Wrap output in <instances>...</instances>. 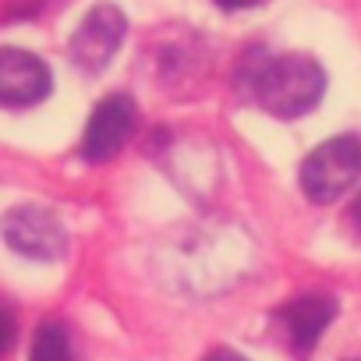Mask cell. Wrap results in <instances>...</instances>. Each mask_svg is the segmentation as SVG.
Returning a JSON list of instances; mask_svg holds the SVG:
<instances>
[{"label":"cell","mask_w":361,"mask_h":361,"mask_svg":"<svg viewBox=\"0 0 361 361\" xmlns=\"http://www.w3.org/2000/svg\"><path fill=\"white\" fill-rule=\"evenodd\" d=\"M54 92V75L50 68L18 47H0V106L25 110L43 103Z\"/></svg>","instance_id":"5b68a950"},{"label":"cell","mask_w":361,"mask_h":361,"mask_svg":"<svg viewBox=\"0 0 361 361\" xmlns=\"http://www.w3.org/2000/svg\"><path fill=\"white\" fill-rule=\"evenodd\" d=\"M238 89L269 117L294 121L319 106L326 92V71L308 54L252 50L238 68Z\"/></svg>","instance_id":"6da1fadb"},{"label":"cell","mask_w":361,"mask_h":361,"mask_svg":"<svg viewBox=\"0 0 361 361\" xmlns=\"http://www.w3.org/2000/svg\"><path fill=\"white\" fill-rule=\"evenodd\" d=\"M216 4H220L224 11H241V8H255L259 0H216Z\"/></svg>","instance_id":"8fae6325"},{"label":"cell","mask_w":361,"mask_h":361,"mask_svg":"<svg viewBox=\"0 0 361 361\" xmlns=\"http://www.w3.org/2000/svg\"><path fill=\"white\" fill-rule=\"evenodd\" d=\"M131 131H135V103L128 96H106L92 110L89 124H85L82 156L89 163H106V159H114L124 149Z\"/></svg>","instance_id":"8992f818"},{"label":"cell","mask_w":361,"mask_h":361,"mask_svg":"<svg viewBox=\"0 0 361 361\" xmlns=\"http://www.w3.org/2000/svg\"><path fill=\"white\" fill-rule=\"evenodd\" d=\"M361 177V138L336 135L312 149L301 163V188L312 202H336Z\"/></svg>","instance_id":"7a4b0ae2"},{"label":"cell","mask_w":361,"mask_h":361,"mask_svg":"<svg viewBox=\"0 0 361 361\" xmlns=\"http://www.w3.org/2000/svg\"><path fill=\"white\" fill-rule=\"evenodd\" d=\"M206 361H248V357H241L238 350H231V347H220V350H213Z\"/></svg>","instance_id":"30bf717a"},{"label":"cell","mask_w":361,"mask_h":361,"mask_svg":"<svg viewBox=\"0 0 361 361\" xmlns=\"http://www.w3.org/2000/svg\"><path fill=\"white\" fill-rule=\"evenodd\" d=\"M354 361H361V357H354Z\"/></svg>","instance_id":"4fadbf2b"},{"label":"cell","mask_w":361,"mask_h":361,"mask_svg":"<svg viewBox=\"0 0 361 361\" xmlns=\"http://www.w3.org/2000/svg\"><path fill=\"white\" fill-rule=\"evenodd\" d=\"M0 238H4L18 255L36 259V262H57L68 252V231L61 216L47 206L22 202L4 213L0 220Z\"/></svg>","instance_id":"3957f363"},{"label":"cell","mask_w":361,"mask_h":361,"mask_svg":"<svg viewBox=\"0 0 361 361\" xmlns=\"http://www.w3.org/2000/svg\"><path fill=\"white\" fill-rule=\"evenodd\" d=\"M350 224H354V231L361 234V195L354 199V206H350Z\"/></svg>","instance_id":"7c38bea8"},{"label":"cell","mask_w":361,"mask_h":361,"mask_svg":"<svg viewBox=\"0 0 361 361\" xmlns=\"http://www.w3.org/2000/svg\"><path fill=\"white\" fill-rule=\"evenodd\" d=\"M333 319H336V301L329 294H301V298H294L280 308L283 333H287L298 357H308L315 350L319 336L326 333V326Z\"/></svg>","instance_id":"52a82bcc"},{"label":"cell","mask_w":361,"mask_h":361,"mask_svg":"<svg viewBox=\"0 0 361 361\" xmlns=\"http://www.w3.org/2000/svg\"><path fill=\"white\" fill-rule=\"evenodd\" d=\"M124 32H128L124 11L114 8V4H96V8L82 18L78 32L71 36V64H75L78 71H85V75L103 71V68L114 61V54L121 50Z\"/></svg>","instance_id":"277c9868"},{"label":"cell","mask_w":361,"mask_h":361,"mask_svg":"<svg viewBox=\"0 0 361 361\" xmlns=\"http://www.w3.org/2000/svg\"><path fill=\"white\" fill-rule=\"evenodd\" d=\"M15 340H18V315H15V308L4 298H0V354L11 350Z\"/></svg>","instance_id":"9c48e42d"},{"label":"cell","mask_w":361,"mask_h":361,"mask_svg":"<svg viewBox=\"0 0 361 361\" xmlns=\"http://www.w3.org/2000/svg\"><path fill=\"white\" fill-rule=\"evenodd\" d=\"M29 361H75L68 326L57 322V319H47V322L36 329V336H32Z\"/></svg>","instance_id":"ba28073f"}]
</instances>
